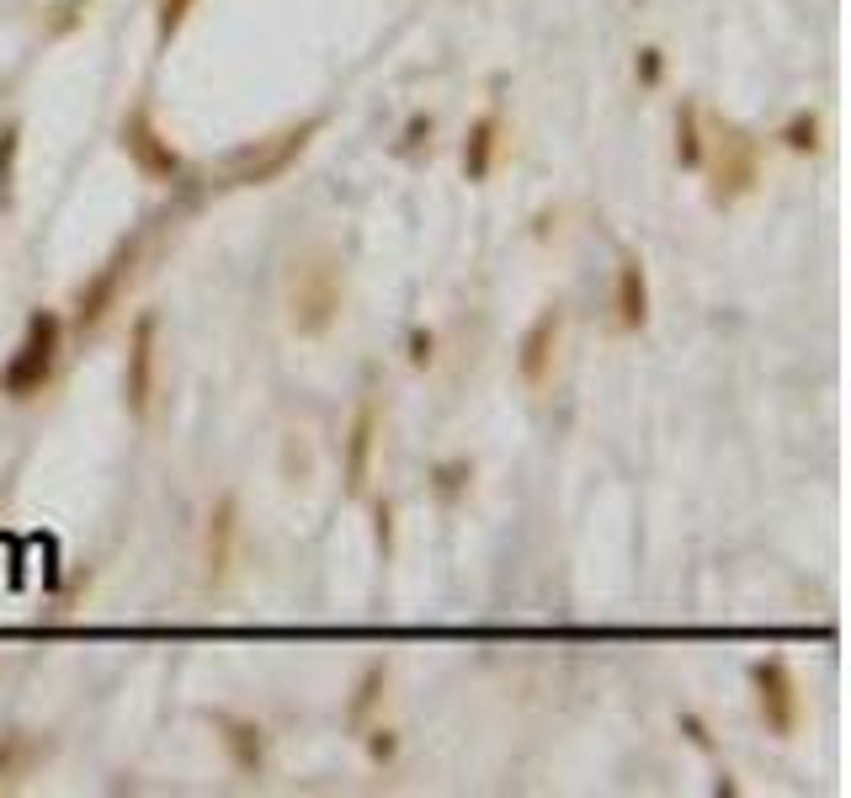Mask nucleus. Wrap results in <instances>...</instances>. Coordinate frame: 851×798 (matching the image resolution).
I'll return each instance as SVG.
<instances>
[{
  "instance_id": "7",
  "label": "nucleus",
  "mask_w": 851,
  "mask_h": 798,
  "mask_svg": "<svg viewBox=\"0 0 851 798\" xmlns=\"http://www.w3.org/2000/svg\"><path fill=\"white\" fill-rule=\"evenodd\" d=\"M320 133V118H309V123H299V128H288V133H277L272 144H261V150H250V154H240V165H235V182L240 186H267V182H277L299 154L309 150V139Z\"/></svg>"
},
{
  "instance_id": "14",
  "label": "nucleus",
  "mask_w": 851,
  "mask_h": 798,
  "mask_svg": "<svg viewBox=\"0 0 851 798\" xmlns=\"http://www.w3.org/2000/svg\"><path fill=\"white\" fill-rule=\"evenodd\" d=\"M224 745H229V762H235L245 777H256V772H261L267 745H261V730H256L250 719H224Z\"/></svg>"
},
{
  "instance_id": "17",
  "label": "nucleus",
  "mask_w": 851,
  "mask_h": 798,
  "mask_svg": "<svg viewBox=\"0 0 851 798\" xmlns=\"http://www.w3.org/2000/svg\"><path fill=\"white\" fill-rule=\"evenodd\" d=\"M783 144H788L793 154H815L820 150V118H815V112H798V118L783 128Z\"/></svg>"
},
{
  "instance_id": "16",
  "label": "nucleus",
  "mask_w": 851,
  "mask_h": 798,
  "mask_svg": "<svg viewBox=\"0 0 851 798\" xmlns=\"http://www.w3.org/2000/svg\"><path fill=\"white\" fill-rule=\"evenodd\" d=\"M37 756H43V751H37L28 735H6V740H0V788H11V783H17V777H22Z\"/></svg>"
},
{
  "instance_id": "22",
  "label": "nucleus",
  "mask_w": 851,
  "mask_h": 798,
  "mask_svg": "<svg viewBox=\"0 0 851 798\" xmlns=\"http://www.w3.org/2000/svg\"><path fill=\"white\" fill-rule=\"evenodd\" d=\"M367 751H373V762H389V756H395V735H389V730H373Z\"/></svg>"
},
{
  "instance_id": "13",
  "label": "nucleus",
  "mask_w": 851,
  "mask_h": 798,
  "mask_svg": "<svg viewBox=\"0 0 851 798\" xmlns=\"http://www.w3.org/2000/svg\"><path fill=\"white\" fill-rule=\"evenodd\" d=\"M495 133H500V118H495V112L474 118L468 139H463V176H468V182H489V165H495Z\"/></svg>"
},
{
  "instance_id": "2",
  "label": "nucleus",
  "mask_w": 851,
  "mask_h": 798,
  "mask_svg": "<svg viewBox=\"0 0 851 798\" xmlns=\"http://www.w3.org/2000/svg\"><path fill=\"white\" fill-rule=\"evenodd\" d=\"M54 352H60V314H32L28 320V336L17 346V357L6 363L0 373V389L11 399H32L43 384H49V373H54Z\"/></svg>"
},
{
  "instance_id": "18",
  "label": "nucleus",
  "mask_w": 851,
  "mask_h": 798,
  "mask_svg": "<svg viewBox=\"0 0 851 798\" xmlns=\"http://www.w3.org/2000/svg\"><path fill=\"white\" fill-rule=\"evenodd\" d=\"M192 6H197V0H160V43H171V37L186 28Z\"/></svg>"
},
{
  "instance_id": "3",
  "label": "nucleus",
  "mask_w": 851,
  "mask_h": 798,
  "mask_svg": "<svg viewBox=\"0 0 851 798\" xmlns=\"http://www.w3.org/2000/svg\"><path fill=\"white\" fill-rule=\"evenodd\" d=\"M761 182V150L745 128H724L719 133V154H713V197L719 203H740L745 192Z\"/></svg>"
},
{
  "instance_id": "9",
  "label": "nucleus",
  "mask_w": 851,
  "mask_h": 798,
  "mask_svg": "<svg viewBox=\"0 0 851 798\" xmlns=\"http://www.w3.org/2000/svg\"><path fill=\"white\" fill-rule=\"evenodd\" d=\"M756 698H761V719H766L772 735H793L798 730V681H793L788 660H761Z\"/></svg>"
},
{
  "instance_id": "23",
  "label": "nucleus",
  "mask_w": 851,
  "mask_h": 798,
  "mask_svg": "<svg viewBox=\"0 0 851 798\" xmlns=\"http://www.w3.org/2000/svg\"><path fill=\"white\" fill-rule=\"evenodd\" d=\"M378 543L389 549V506H378Z\"/></svg>"
},
{
  "instance_id": "19",
  "label": "nucleus",
  "mask_w": 851,
  "mask_h": 798,
  "mask_svg": "<svg viewBox=\"0 0 851 798\" xmlns=\"http://www.w3.org/2000/svg\"><path fill=\"white\" fill-rule=\"evenodd\" d=\"M384 681H389V671L384 666H367V676H363V687H357V703H352V719L363 724V713L373 703H378V692H384Z\"/></svg>"
},
{
  "instance_id": "5",
  "label": "nucleus",
  "mask_w": 851,
  "mask_h": 798,
  "mask_svg": "<svg viewBox=\"0 0 851 798\" xmlns=\"http://www.w3.org/2000/svg\"><path fill=\"white\" fill-rule=\"evenodd\" d=\"M122 150H128V160H133L150 182H171V176L182 171V154L171 150V139L154 128V118L144 107H133V112L122 118Z\"/></svg>"
},
{
  "instance_id": "8",
  "label": "nucleus",
  "mask_w": 851,
  "mask_h": 798,
  "mask_svg": "<svg viewBox=\"0 0 851 798\" xmlns=\"http://www.w3.org/2000/svg\"><path fill=\"white\" fill-rule=\"evenodd\" d=\"M235 543H240V500L235 495H218L208 511V527H203V581L218 591L235 570Z\"/></svg>"
},
{
  "instance_id": "10",
  "label": "nucleus",
  "mask_w": 851,
  "mask_h": 798,
  "mask_svg": "<svg viewBox=\"0 0 851 798\" xmlns=\"http://www.w3.org/2000/svg\"><path fill=\"white\" fill-rule=\"evenodd\" d=\"M559 331H564V314H559V309H543V314L532 320V331L521 336V352H517L521 384L543 389L548 368H553V352H559Z\"/></svg>"
},
{
  "instance_id": "20",
  "label": "nucleus",
  "mask_w": 851,
  "mask_h": 798,
  "mask_svg": "<svg viewBox=\"0 0 851 798\" xmlns=\"http://www.w3.org/2000/svg\"><path fill=\"white\" fill-rule=\"evenodd\" d=\"M638 80H644V86L660 80V48H644V54H638Z\"/></svg>"
},
{
  "instance_id": "1",
  "label": "nucleus",
  "mask_w": 851,
  "mask_h": 798,
  "mask_svg": "<svg viewBox=\"0 0 851 798\" xmlns=\"http://www.w3.org/2000/svg\"><path fill=\"white\" fill-rule=\"evenodd\" d=\"M346 304V277L331 250H309L304 261H293L288 277V325L299 336H325Z\"/></svg>"
},
{
  "instance_id": "4",
  "label": "nucleus",
  "mask_w": 851,
  "mask_h": 798,
  "mask_svg": "<svg viewBox=\"0 0 851 798\" xmlns=\"http://www.w3.org/2000/svg\"><path fill=\"white\" fill-rule=\"evenodd\" d=\"M133 261H139V246L128 240V246H118L107 261H101V272L75 293V325L80 331H96L101 320H107V309L118 304V293H122V282H128V272H133Z\"/></svg>"
},
{
  "instance_id": "11",
  "label": "nucleus",
  "mask_w": 851,
  "mask_h": 798,
  "mask_svg": "<svg viewBox=\"0 0 851 798\" xmlns=\"http://www.w3.org/2000/svg\"><path fill=\"white\" fill-rule=\"evenodd\" d=\"M373 442H378V405L363 399L352 416V431H346V490L352 495H363L373 479Z\"/></svg>"
},
{
  "instance_id": "6",
  "label": "nucleus",
  "mask_w": 851,
  "mask_h": 798,
  "mask_svg": "<svg viewBox=\"0 0 851 798\" xmlns=\"http://www.w3.org/2000/svg\"><path fill=\"white\" fill-rule=\"evenodd\" d=\"M154 341H160V320L154 314H139L133 320V336H128V373H122V399H128V416H150L154 399Z\"/></svg>"
},
{
  "instance_id": "15",
  "label": "nucleus",
  "mask_w": 851,
  "mask_h": 798,
  "mask_svg": "<svg viewBox=\"0 0 851 798\" xmlns=\"http://www.w3.org/2000/svg\"><path fill=\"white\" fill-rule=\"evenodd\" d=\"M676 160L692 171V165H702V118H698V107L687 101L681 112H676Z\"/></svg>"
},
{
  "instance_id": "12",
  "label": "nucleus",
  "mask_w": 851,
  "mask_h": 798,
  "mask_svg": "<svg viewBox=\"0 0 851 798\" xmlns=\"http://www.w3.org/2000/svg\"><path fill=\"white\" fill-rule=\"evenodd\" d=\"M649 320V282H644V267L634 256L617 267V325L623 331H644Z\"/></svg>"
},
{
  "instance_id": "21",
  "label": "nucleus",
  "mask_w": 851,
  "mask_h": 798,
  "mask_svg": "<svg viewBox=\"0 0 851 798\" xmlns=\"http://www.w3.org/2000/svg\"><path fill=\"white\" fill-rule=\"evenodd\" d=\"M410 363H416V368H431V331H416V336H410Z\"/></svg>"
}]
</instances>
